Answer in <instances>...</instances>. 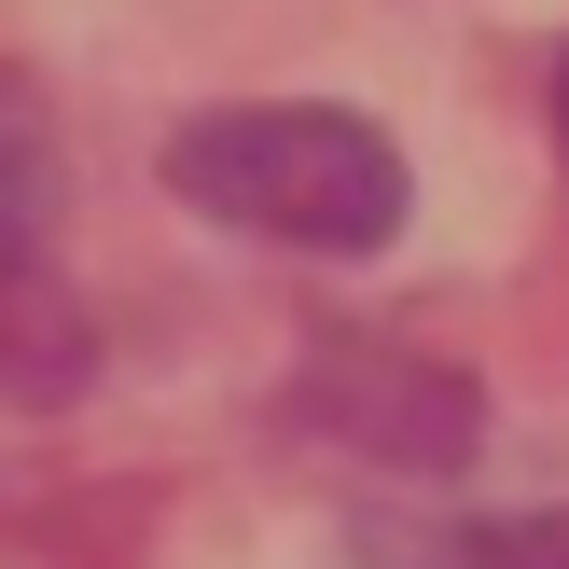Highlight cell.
<instances>
[{
	"mask_svg": "<svg viewBox=\"0 0 569 569\" xmlns=\"http://www.w3.org/2000/svg\"><path fill=\"white\" fill-rule=\"evenodd\" d=\"M167 194L264 237V250H320V264H361V250L403 237V153L361 111H320V98L194 111L167 139Z\"/></svg>",
	"mask_w": 569,
	"mask_h": 569,
	"instance_id": "1",
	"label": "cell"
},
{
	"mask_svg": "<svg viewBox=\"0 0 569 569\" xmlns=\"http://www.w3.org/2000/svg\"><path fill=\"white\" fill-rule=\"evenodd\" d=\"M0 153H28V98H14V83H0Z\"/></svg>",
	"mask_w": 569,
	"mask_h": 569,
	"instance_id": "4",
	"label": "cell"
},
{
	"mask_svg": "<svg viewBox=\"0 0 569 569\" xmlns=\"http://www.w3.org/2000/svg\"><path fill=\"white\" fill-rule=\"evenodd\" d=\"M556 139H569V56H556Z\"/></svg>",
	"mask_w": 569,
	"mask_h": 569,
	"instance_id": "5",
	"label": "cell"
},
{
	"mask_svg": "<svg viewBox=\"0 0 569 569\" xmlns=\"http://www.w3.org/2000/svg\"><path fill=\"white\" fill-rule=\"evenodd\" d=\"M292 431L348 445V459L376 472H459L472 459V376H445V361H403V348H333L292 376Z\"/></svg>",
	"mask_w": 569,
	"mask_h": 569,
	"instance_id": "2",
	"label": "cell"
},
{
	"mask_svg": "<svg viewBox=\"0 0 569 569\" xmlns=\"http://www.w3.org/2000/svg\"><path fill=\"white\" fill-rule=\"evenodd\" d=\"M361 569H569V515H361Z\"/></svg>",
	"mask_w": 569,
	"mask_h": 569,
	"instance_id": "3",
	"label": "cell"
}]
</instances>
